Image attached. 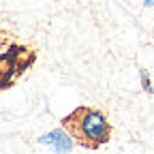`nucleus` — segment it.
Masks as SVG:
<instances>
[{
	"instance_id": "nucleus-1",
	"label": "nucleus",
	"mask_w": 154,
	"mask_h": 154,
	"mask_svg": "<svg viewBox=\"0 0 154 154\" xmlns=\"http://www.w3.org/2000/svg\"><path fill=\"white\" fill-rule=\"evenodd\" d=\"M66 124L75 133L77 141L88 146V148H99V146L107 143L109 135H111V124L105 118V113L99 111V109H79V111H75Z\"/></svg>"
},
{
	"instance_id": "nucleus-2",
	"label": "nucleus",
	"mask_w": 154,
	"mask_h": 154,
	"mask_svg": "<svg viewBox=\"0 0 154 154\" xmlns=\"http://www.w3.org/2000/svg\"><path fill=\"white\" fill-rule=\"evenodd\" d=\"M38 143L45 146L51 152L64 154V152H73L79 141H77L75 133L71 131V126L66 124V126H58V128H51V131L43 133L41 137H38Z\"/></svg>"
},
{
	"instance_id": "nucleus-3",
	"label": "nucleus",
	"mask_w": 154,
	"mask_h": 154,
	"mask_svg": "<svg viewBox=\"0 0 154 154\" xmlns=\"http://www.w3.org/2000/svg\"><path fill=\"white\" fill-rule=\"evenodd\" d=\"M139 75H141V88H143L146 92H150V94H154V86H152V79H150V75H148L146 71H141Z\"/></svg>"
},
{
	"instance_id": "nucleus-4",
	"label": "nucleus",
	"mask_w": 154,
	"mask_h": 154,
	"mask_svg": "<svg viewBox=\"0 0 154 154\" xmlns=\"http://www.w3.org/2000/svg\"><path fill=\"white\" fill-rule=\"evenodd\" d=\"M141 5L146 9H154V0H141Z\"/></svg>"
}]
</instances>
